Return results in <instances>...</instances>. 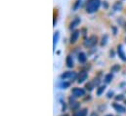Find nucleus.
<instances>
[{"label": "nucleus", "mask_w": 126, "mask_h": 116, "mask_svg": "<svg viewBox=\"0 0 126 116\" xmlns=\"http://www.w3.org/2000/svg\"><path fill=\"white\" fill-rule=\"evenodd\" d=\"M101 6V0H89L86 4V12L88 14H93L99 10Z\"/></svg>", "instance_id": "nucleus-1"}, {"label": "nucleus", "mask_w": 126, "mask_h": 116, "mask_svg": "<svg viewBox=\"0 0 126 116\" xmlns=\"http://www.w3.org/2000/svg\"><path fill=\"white\" fill-rule=\"evenodd\" d=\"M97 43H98V37L96 35H91L90 37H88V38L85 39L84 46L87 47V48H91V47L96 46Z\"/></svg>", "instance_id": "nucleus-2"}, {"label": "nucleus", "mask_w": 126, "mask_h": 116, "mask_svg": "<svg viewBox=\"0 0 126 116\" xmlns=\"http://www.w3.org/2000/svg\"><path fill=\"white\" fill-rule=\"evenodd\" d=\"M75 78H77V74L74 71H64L63 74L61 75V79L63 81L66 80H74Z\"/></svg>", "instance_id": "nucleus-3"}, {"label": "nucleus", "mask_w": 126, "mask_h": 116, "mask_svg": "<svg viewBox=\"0 0 126 116\" xmlns=\"http://www.w3.org/2000/svg\"><path fill=\"white\" fill-rule=\"evenodd\" d=\"M71 94L73 97L75 98H81V97H84L85 96V90L82 89V88H73L72 91H71Z\"/></svg>", "instance_id": "nucleus-4"}, {"label": "nucleus", "mask_w": 126, "mask_h": 116, "mask_svg": "<svg viewBox=\"0 0 126 116\" xmlns=\"http://www.w3.org/2000/svg\"><path fill=\"white\" fill-rule=\"evenodd\" d=\"M79 35H80V31H79V30H74V31H72L71 34H70V37H69V42H70V44H74V43L77 41Z\"/></svg>", "instance_id": "nucleus-5"}, {"label": "nucleus", "mask_w": 126, "mask_h": 116, "mask_svg": "<svg viewBox=\"0 0 126 116\" xmlns=\"http://www.w3.org/2000/svg\"><path fill=\"white\" fill-rule=\"evenodd\" d=\"M87 78H88V74H87V72L86 71H80L79 73H78V75H77V82L78 83H83L85 80H87Z\"/></svg>", "instance_id": "nucleus-6"}, {"label": "nucleus", "mask_w": 126, "mask_h": 116, "mask_svg": "<svg viewBox=\"0 0 126 116\" xmlns=\"http://www.w3.org/2000/svg\"><path fill=\"white\" fill-rule=\"evenodd\" d=\"M117 54H118L119 58H120V59L122 61H126V54L124 53V51H123L122 45H120V44L117 46Z\"/></svg>", "instance_id": "nucleus-7"}, {"label": "nucleus", "mask_w": 126, "mask_h": 116, "mask_svg": "<svg viewBox=\"0 0 126 116\" xmlns=\"http://www.w3.org/2000/svg\"><path fill=\"white\" fill-rule=\"evenodd\" d=\"M112 106H113V108L115 109V111H117V112H119V113H125L126 112L125 107H124L123 105L117 103V102H113V103H112Z\"/></svg>", "instance_id": "nucleus-8"}, {"label": "nucleus", "mask_w": 126, "mask_h": 116, "mask_svg": "<svg viewBox=\"0 0 126 116\" xmlns=\"http://www.w3.org/2000/svg\"><path fill=\"white\" fill-rule=\"evenodd\" d=\"M65 64H66V66L69 67V68H71V67L74 66L73 58H72V57H71L70 55H68V56L66 57V58H65Z\"/></svg>", "instance_id": "nucleus-9"}, {"label": "nucleus", "mask_w": 126, "mask_h": 116, "mask_svg": "<svg viewBox=\"0 0 126 116\" xmlns=\"http://www.w3.org/2000/svg\"><path fill=\"white\" fill-rule=\"evenodd\" d=\"M77 58H78V61H79L80 63H84V62H86V60H87V55H86L84 52H80V53L78 54V56H77Z\"/></svg>", "instance_id": "nucleus-10"}, {"label": "nucleus", "mask_w": 126, "mask_h": 116, "mask_svg": "<svg viewBox=\"0 0 126 116\" xmlns=\"http://www.w3.org/2000/svg\"><path fill=\"white\" fill-rule=\"evenodd\" d=\"M87 111H88V109H87V108L78 109L77 111H75V112H74L73 116H86L87 115Z\"/></svg>", "instance_id": "nucleus-11"}, {"label": "nucleus", "mask_w": 126, "mask_h": 116, "mask_svg": "<svg viewBox=\"0 0 126 116\" xmlns=\"http://www.w3.org/2000/svg\"><path fill=\"white\" fill-rule=\"evenodd\" d=\"M122 8H123V4H122V2H120V1H116V2L113 4V6H112V9H113L114 11H121Z\"/></svg>", "instance_id": "nucleus-12"}, {"label": "nucleus", "mask_w": 126, "mask_h": 116, "mask_svg": "<svg viewBox=\"0 0 126 116\" xmlns=\"http://www.w3.org/2000/svg\"><path fill=\"white\" fill-rule=\"evenodd\" d=\"M79 24H80V19H79L78 17H76V18H75V19L70 23V25H69V29H71V30H72L75 27H77Z\"/></svg>", "instance_id": "nucleus-13"}, {"label": "nucleus", "mask_w": 126, "mask_h": 116, "mask_svg": "<svg viewBox=\"0 0 126 116\" xmlns=\"http://www.w3.org/2000/svg\"><path fill=\"white\" fill-rule=\"evenodd\" d=\"M112 79H113L112 73H108V74L105 76V82H106V83H110V82L112 81Z\"/></svg>", "instance_id": "nucleus-14"}, {"label": "nucleus", "mask_w": 126, "mask_h": 116, "mask_svg": "<svg viewBox=\"0 0 126 116\" xmlns=\"http://www.w3.org/2000/svg\"><path fill=\"white\" fill-rule=\"evenodd\" d=\"M108 40H109V35H108V34H105V35L102 37V40H101V46H106L107 43H108Z\"/></svg>", "instance_id": "nucleus-15"}, {"label": "nucleus", "mask_w": 126, "mask_h": 116, "mask_svg": "<svg viewBox=\"0 0 126 116\" xmlns=\"http://www.w3.org/2000/svg\"><path fill=\"white\" fill-rule=\"evenodd\" d=\"M59 38H60V33L57 31V32H55V34H54V48H55V46H56V44L58 43V41H59Z\"/></svg>", "instance_id": "nucleus-16"}, {"label": "nucleus", "mask_w": 126, "mask_h": 116, "mask_svg": "<svg viewBox=\"0 0 126 116\" xmlns=\"http://www.w3.org/2000/svg\"><path fill=\"white\" fill-rule=\"evenodd\" d=\"M120 70V65L119 64H113L110 68V71L111 72H118Z\"/></svg>", "instance_id": "nucleus-17"}, {"label": "nucleus", "mask_w": 126, "mask_h": 116, "mask_svg": "<svg viewBox=\"0 0 126 116\" xmlns=\"http://www.w3.org/2000/svg\"><path fill=\"white\" fill-rule=\"evenodd\" d=\"M105 90H106V85H102V86H100V87L98 88V90H97V95H98V96H101V95L104 93Z\"/></svg>", "instance_id": "nucleus-18"}, {"label": "nucleus", "mask_w": 126, "mask_h": 116, "mask_svg": "<svg viewBox=\"0 0 126 116\" xmlns=\"http://www.w3.org/2000/svg\"><path fill=\"white\" fill-rule=\"evenodd\" d=\"M80 4H81V0H76V1L74 2V5H73V7H72V10H73V11H76V10L79 8Z\"/></svg>", "instance_id": "nucleus-19"}, {"label": "nucleus", "mask_w": 126, "mask_h": 116, "mask_svg": "<svg viewBox=\"0 0 126 116\" xmlns=\"http://www.w3.org/2000/svg\"><path fill=\"white\" fill-rule=\"evenodd\" d=\"M85 88H86L87 90H89V91H92V90L95 88V84L93 83V81H92V82H88V83L86 84Z\"/></svg>", "instance_id": "nucleus-20"}, {"label": "nucleus", "mask_w": 126, "mask_h": 116, "mask_svg": "<svg viewBox=\"0 0 126 116\" xmlns=\"http://www.w3.org/2000/svg\"><path fill=\"white\" fill-rule=\"evenodd\" d=\"M70 106H71V109H73V110H76V109H78V108H79V106H80V103H79V102H75L74 103L70 104Z\"/></svg>", "instance_id": "nucleus-21"}, {"label": "nucleus", "mask_w": 126, "mask_h": 116, "mask_svg": "<svg viewBox=\"0 0 126 116\" xmlns=\"http://www.w3.org/2000/svg\"><path fill=\"white\" fill-rule=\"evenodd\" d=\"M69 83L68 82H66V81H63L61 84H60V87L62 88V89H66L67 87H69Z\"/></svg>", "instance_id": "nucleus-22"}, {"label": "nucleus", "mask_w": 126, "mask_h": 116, "mask_svg": "<svg viewBox=\"0 0 126 116\" xmlns=\"http://www.w3.org/2000/svg\"><path fill=\"white\" fill-rule=\"evenodd\" d=\"M124 99V96L123 95H117L116 97H115V100L116 101H122Z\"/></svg>", "instance_id": "nucleus-23"}, {"label": "nucleus", "mask_w": 126, "mask_h": 116, "mask_svg": "<svg viewBox=\"0 0 126 116\" xmlns=\"http://www.w3.org/2000/svg\"><path fill=\"white\" fill-rule=\"evenodd\" d=\"M107 97H108L109 99H110L111 97H113V92H112V91H110V92L107 94Z\"/></svg>", "instance_id": "nucleus-24"}, {"label": "nucleus", "mask_w": 126, "mask_h": 116, "mask_svg": "<svg viewBox=\"0 0 126 116\" xmlns=\"http://www.w3.org/2000/svg\"><path fill=\"white\" fill-rule=\"evenodd\" d=\"M111 29H112V31H113V35H116V34H117V29H116L115 27H111Z\"/></svg>", "instance_id": "nucleus-25"}, {"label": "nucleus", "mask_w": 126, "mask_h": 116, "mask_svg": "<svg viewBox=\"0 0 126 116\" xmlns=\"http://www.w3.org/2000/svg\"><path fill=\"white\" fill-rule=\"evenodd\" d=\"M103 7H104L105 9H107V8L109 7V4L107 3V1H104V3H103Z\"/></svg>", "instance_id": "nucleus-26"}, {"label": "nucleus", "mask_w": 126, "mask_h": 116, "mask_svg": "<svg viewBox=\"0 0 126 116\" xmlns=\"http://www.w3.org/2000/svg\"><path fill=\"white\" fill-rule=\"evenodd\" d=\"M114 54H115V53H114V51H113V50H110V58H113V57H114Z\"/></svg>", "instance_id": "nucleus-27"}, {"label": "nucleus", "mask_w": 126, "mask_h": 116, "mask_svg": "<svg viewBox=\"0 0 126 116\" xmlns=\"http://www.w3.org/2000/svg\"><path fill=\"white\" fill-rule=\"evenodd\" d=\"M90 116H99L96 112H91V114H90Z\"/></svg>", "instance_id": "nucleus-28"}, {"label": "nucleus", "mask_w": 126, "mask_h": 116, "mask_svg": "<svg viewBox=\"0 0 126 116\" xmlns=\"http://www.w3.org/2000/svg\"><path fill=\"white\" fill-rule=\"evenodd\" d=\"M65 107H66V106H65V103H63V109H62L63 111H64V110H65Z\"/></svg>", "instance_id": "nucleus-29"}, {"label": "nucleus", "mask_w": 126, "mask_h": 116, "mask_svg": "<svg viewBox=\"0 0 126 116\" xmlns=\"http://www.w3.org/2000/svg\"><path fill=\"white\" fill-rule=\"evenodd\" d=\"M124 29H125V32H126V23L124 24Z\"/></svg>", "instance_id": "nucleus-30"}, {"label": "nucleus", "mask_w": 126, "mask_h": 116, "mask_svg": "<svg viewBox=\"0 0 126 116\" xmlns=\"http://www.w3.org/2000/svg\"><path fill=\"white\" fill-rule=\"evenodd\" d=\"M105 116H113L112 114H107V115H105Z\"/></svg>", "instance_id": "nucleus-31"}, {"label": "nucleus", "mask_w": 126, "mask_h": 116, "mask_svg": "<svg viewBox=\"0 0 126 116\" xmlns=\"http://www.w3.org/2000/svg\"><path fill=\"white\" fill-rule=\"evenodd\" d=\"M61 116H69L68 114H63V115H61Z\"/></svg>", "instance_id": "nucleus-32"}, {"label": "nucleus", "mask_w": 126, "mask_h": 116, "mask_svg": "<svg viewBox=\"0 0 126 116\" xmlns=\"http://www.w3.org/2000/svg\"><path fill=\"white\" fill-rule=\"evenodd\" d=\"M125 41H126V38H125Z\"/></svg>", "instance_id": "nucleus-33"}, {"label": "nucleus", "mask_w": 126, "mask_h": 116, "mask_svg": "<svg viewBox=\"0 0 126 116\" xmlns=\"http://www.w3.org/2000/svg\"><path fill=\"white\" fill-rule=\"evenodd\" d=\"M125 102H126V101H125Z\"/></svg>", "instance_id": "nucleus-34"}]
</instances>
